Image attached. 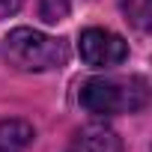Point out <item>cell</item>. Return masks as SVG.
Listing matches in <instances>:
<instances>
[{"instance_id": "cell-1", "label": "cell", "mask_w": 152, "mask_h": 152, "mask_svg": "<svg viewBox=\"0 0 152 152\" xmlns=\"http://www.w3.org/2000/svg\"><path fill=\"white\" fill-rule=\"evenodd\" d=\"M149 102V84L140 75L131 78H90L81 87V104L93 116H119L137 113Z\"/></svg>"}, {"instance_id": "cell-2", "label": "cell", "mask_w": 152, "mask_h": 152, "mask_svg": "<svg viewBox=\"0 0 152 152\" xmlns=\"http://www.w3.org/2000/svg\"><path fill=\"white\" fill-rule=\"evenodd\" d=\"M3 57L9 66L21 72H51L66 66L69 60V45L63 39L45 36L30 27H15L3 39Z\"/></svg>"}, {"instance_id": "cell-3", "label": "cell", "mask_w": 152, "mask_h": 152, "mask_svg": "<svg viewBox=\"0 0 152 152\" xmlns=\"http://www.w3.org/2000/svg\"><path fill=\"white\" fill-rule=\"evenodd\" d=\"M78 48H81V60L93 69H110V66H119L128 57L125 39L110 33V30H102V27L84 30L81 39H78Z\"/></svg>"}, {"instance_id": "cell-4", "label": "cell", "mask_w": 152, "mask_h": 152, "mask_svg": "<svg viewBox=\"0 0 152 152\" xmlns=\"http://www.w3.org/2000/svg\"><path fill=\"white\" fill-rule=\"evenodd\" d=\"M69 152H122V140L104 125H87L75 134Z\"/></svg>"}, {"instance_id": "cell-5", "label": "cell", "mask_w": 152, "mask_h": 152, "mask_svg": "<svg viewBox=\"0 0 152 152\" xmlns=\"http://www.w3.org/2000/svg\"><path fill=\"white\" fill-rule=\"evenodd\" d=\"M36 131L24 119H3L0 122V152H24L33 143Z\"/></svg>"}, {"instance_id": "cell-6", "label": "cell", "mask_w": 152, "mask_h": 152, "mask_svg": "<svg viewBox=\"0 0 152 152\" xmlns=\"http://www.w3.org/2000/svg\"><path fill=\"white\" fill-rule=\"evenodd\" d=\"M39 15H42V21H48V24H60V21L69 15V0H42Z\"/></svg>"}, {"instance_id": "cell-7", "label": "cell", "mask_w": 152, "mask_h": 152, "mask_svg": "<svg viewBox=\"0 0 152 152\" xmlns=\"http://www.w3.org/2000/svg\"><path fill=\"white\" fill-rule=\"evenodd\" d=\"M18 9H21V0H0V21L9 18V15H15Z\"/></svg>"}]
</instances>
